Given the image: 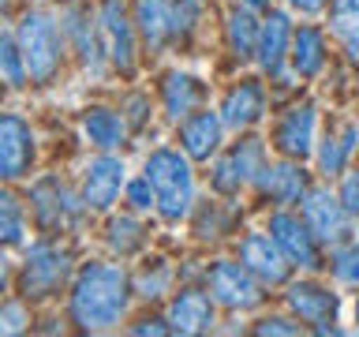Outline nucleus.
Returning a JSON list of instances; mask_svg holds the SVG:
<instances>
[{"instance_id":"f257e3e1","label":"nucleus","mask_w":359,"mask_h":337,"mask_svg":"<svg viewBox=\"0 0 359 337\" xmlns=\"http://www.w3.org/2000/svg\"><path fill=\"white\" fill-rule=\"evenodd\" d=\"M128 308V274L109 263H90L79 270L72 289V322L86 333L109 330Z\"/></svg>"},{"instance_id":"f03ea898","label":"nucleus","mask_w":359,"mask_h":337,"mask_svg":"<svg viewBox=\"0 0 359 337\" xmlns=\"http://www.w3.org/2000/svg\"><path fill=\"white\" fill-rule=\"evenodd\" d=\"M146 180H150V187L157 195V210H161L165 221L187 218L195 187H191V168H187L184 157H180L176 150L150 154V161H146Z\"/></svg>"},{"instance_id":"7ed1b4c3","label":"nucleus","mask_w":359,"mask_h":337,"mask_svg":"<svg viewBox=\"0 0 359 337\" xmlns=\"http://www.w3.org/2000/svg\"><path fill=\"white\" fill-rule=\"evenodd\" d=\"M19 56L22 67H27L30 83H49L60 67V34H56V22L41 11H30L19 22Z\"/></svg>"},{"instance_id":"20e7f679","label":"nucleus","mask_w":359,"mask_h":337,"mask_svg":"<svg viewBox=\"0 0 359 337\" xmlns=\"http://www.w3.org/2000/svg\"><path fill=\"white\" fill-rule=\"evenodd\" d=\"M67 274H72V255L53 244H34L27 255V266H22V292L30 300L53 296L67 281Z\"/></svg>"},{"instance_id":"39448f33","label":"nucleus","mask_w":359,"mask_h":337,"mask_svg":"<svg viewBox=\"0 0 359 337\" xmlns=\"http://www.w3.org/2000/svg\"><path fill=\"white\" fill-rule=\"evenodd\" d=\"M262 281H258L243 263H217L210 270V296L232 311H247L262 300Z\"/></svg>"},{"instance_id":"423d86ee","label":"nucleus","mask_w":359,"mask_h":337,"mask_svg":"<svg viewBox=\"0 0 359 337\" xmlns=\"http://www.w3.org/2000/svg\"><path fill=\"white\" fill-rule=\"evenodd\" d=\"M97 30H101V45H105V56L112 60V67L131 72V67H135V34H131L123 0H101Z\"/></svg>"},{"instance_id":"0eeeda50","label":"nucleus","mask_w":359,"mask_h":337,"mask_svg":"<svg viewBox=\"0 0 359 337\" xmlns=\"http://www.w3.org/2000/svg\"><path fill=\"white\" fill-rule=\"evenodd\" d=\"M258 173H262V143L243 139L213 165V187H217L221 195H236V191L243 184H251Z\"/></svg>"},{"instance_id":"6e6552de","label":"nucleus","mask_w":359,"mask_h":337,"mask_svg":"<svg viewBox=\"0 0 359 337\" xmlns=\"http://www.w3.org/2000/svg\"><path fill=\"white\" fill-rule=\"evenodd\" d=\"M303 221L318 244H341L348 236V210L330 191H307L303 195Z\"/></svg>"},{"instance_id":"1a4fd4ad","label":"nucleus","mask_w":359,"mask_h":337,"mask_svg":"<svg viewBox=\"0 0 359 337\" xmlns=\"http://www.w3.org/2000/svg\"><path fill=\"white\" fill-rule=\"evenodd\" d=\"M269 236H273L277 247L288 255V263H296L303 270L322 266L318 247H314V232L307 229V221L292 218V213H273V218H269Z\"/></svg>"},{"instance_id":"9d476101","label":"nucleus","mask_w":359,"mask_h":337,"mask_svg":"<svg viewBox=\"0 0 359 337\" xmlns=\"http://www.w3.org/2000/svg\"><path fill=\"white\" fill-rule=\"evenodd\" d=\"M240 263L251 270V274L262 281V285H280V281L288 277V255L277 247L273 236H247L240 244Z\"/></svg>"},{"instance_id":"9b49d317","label":"nucleus","mask_w":359,"mask_h":337,"mask_svg":"<svg viewBox=\"0 0 359 337\" xmlns=\"http://www.w3.org/2000/svg\"><path fill=\"white\" fill-rule=\"evenodd\" d=\"M34 161V139L27 120L19 117H0V176L15 180Z\"/></svg>"},{"instance_id":"f8f14e48","label":"nucleus","mask_w":359,"mask_h":337,"mask_svg":"<svg viewBox=\"0 0 359 337\" xmlns=\"http://www.w3.org/2000/svg\"><path fill=\"white\" fill-rule=\"evenodd\" d=\"M34 213H38V221L45 229L56 232V229H67V225L79 221V202L60 180H41L34 187Z\"/></svg>"},{"instance_id":"ddd939ff","label":"nucleus","mask_w":359,"mask_h":337,"mask_svg":"<svg viewBox=\"0 0 359 337\" xmlns=\"http://www.w3.org/2000/svg\"><path fill=\"white\" fill-rule=\"evenodd\" d=\"M288 45H292L288 15L269 11V19L262 22V30H258V45H255V56H258V64H262V72H266L269 79H280V75H285Z\"/></svg>"},{"instance_id":"4468645a","label":"nucleus","mask_w":359,"mask_h":337,"mask_svg":"<svg viewBox=\"0 0 359 337\" xmlns=\"http://www.w3.org/2000/svg\"><path fill=\"white\" fill-rule=\"evenodd\" d=\"M123 187V161L120 157H97L86 165L83 180V202L90 210H109Z\"/></svg>"},{"instance_id":"2eb2a0df","label":"nucleus","mask_w":359,"mask_h":337,"mask_svg":"<svg viewBox=\"0 0 359 337\" xmlns=\"http://www.w3.org/2000/svg\"><path fill=\"white\" fill-rule=\"evenodd\" d=\"M288 303H292V311H296L303 322H311L318 333L333 330L337 296H333V292H325L322 285H311V281H303V285H292V289H288Z\"/></svg>"},{"instance_id":"dca6fc26","label":"nucleus","mask_w":359,"mask_h":337,"mask_svg":"<svg viewBox=\"0 0 359 337\" xmlns=\"http://www.w3.org/2000/svg\"><path fill=\"white\" fill-rule=\"evenodd\" d=\"M210 322H213V303L206 292L187 289L168 308V330L172 333H206Z\"/></svg>"},{"instance_id":"f3484780","label":"nucleus","mask_w":359,"mask_h":337,"mask_svg":"<svg viewBox=\"0 0 359 337\" xmlns=\"http://www.w3.org/2000/svg\"><path fill=\"white\" fill-rule=\"evenodd\" d=\"M314 146V109L296 105L277 124V150L285 157H307Z\"/></svg>"},{"instance_id":"a211bd4d","label":"nucleus","mask_w":359,"mask_h":337,"mask_svg":"<svg viewBox=\"0 0 359 337\" xmlns=\"http://www.w3.org/2000/svg\"><path fill=\"white\" fill-rule=\"evenodd\" d=\"M262 109H266V94H262V86L258 83H240L236 90H229L224 94V105H221V124L224 128H232V131H240V128H251V124L262 117Z\"/></svg>"},{"instance_id":"6ab92c4d","label":"nucleus","mask_w":359,"mask_h":337,"mask_svg":"<svg viewBox=\"0 0 359 337\" xmlns=\"http://www.w3.org/2000/svg\"><path fill=\"white\" fill-rule=\"evenodd\" d=\"M180 139H184L187 157L210 161V154L217 150V143H221V117H213V112H195V117L184 120Z\"/></svg>"},{"instance_id":"aec40b11","label":"nucleus","mask_w":359,"mask_h":337,"mask_svg":"<svg viewBox=\"0 0 359 337\" xmlns=\"http://www.w3.org/2000/svg\"><path fill=\"white\" fill-rule=\"evenodd\" d=\"M258 184L262 191L273 202L280 206H288V202H299L307 195V176H303V168L296 165H273V168H262V176H258Z\"/></svg>"},{"instance_id":"412c9836","label":"nucleus","mask_w":359,"mask_h":337,"mask_svg":"<svg viewBox=\"0 0 359 337\" xmlns=\"http://www.w3.org/2000/svg\"><path fill=\"white\" fill-rule=\"evenodd\" d=\"M330 30H333V38L344 45L348 60L359 64V0H333Z\"/></svg>"},{"instance_id":"4be33fe9","label":"nucleus","mask_w":359,"mask_h":337,"mask_svg":"<svg viewBox=\"0 0 359 337\" xmlns=\"http://www.w3.org/2000/svg\"><path fill=\"white\" fill-rule=\"evenodd\" d=\"M292 67H296L299 75H318L322 64H325V41L322 34L314 27H299L292 34Z\"/></svg>"},{"instance_id":"5701e85b","label":"nucleus","mask_w":359,"mask_h":337,"mask_svg":"<svg viewBox=\"0 0 359 337\" xmlns=\"http://www.w3.org/2000/svg\"><path fill=\"white\" fill-rule=\"evenodd\" d=\"M135 22L142 30V41L150 49H161L168 41V0H135Z\"/></svg>"},{"instance_id":"b1692460","label":"nucleus","mask_w":359,"mask_h":337,"mask_svg":"<svg viewBox=\"0 0 359 337\" xmlns=\"http://www.w3.org/2000/svg\"><path fill=\"white\" fill-rule=\"evenodd\" d=\"M198 105V83L184 72L165 75V112L172 120H187Z\"/></svg>"},{"instance_id":"393cba45","label":"nucleus","mask_w":359,"mask_h":337,"mask_svg":"<svg viewBox=\"0 0 359 337\" xmlns=\"http://www.w3.org/2000/svg\"><path fill=\"white\" fill-rule=\"evenodd\" d=\"M83 128L90 135V143L101 146V150H112V146H120V139H123V120L112 109H101V105L86 109Z\"/></svg>"},{"instance_id":"a878e982","label":"nucleus","mask_w":359,"mask_h":337,"mask_svg":"<svg viewBox=\"0 0 359 337\" xmlns=\"http://www.w3.org/2000/svg\"><path fill=\"white\" fill-rule=\"evenodd\" d=\"M355 143H359V128L355 124H344L341 135H330V139L322 143V154H318V161H322V173H341L344 161H348V154L355 150Z\"/></svg>"},{"instance_id":"bb28decb","label":"nucleus","mask_w":359,"mask_h":337,"mask_svg":"<svg viewBox=\"0 0 359 337\" xmlns=\"http://www.w3.org/2000/svg\"><path fill=\"white\" fill-rule=\"evenodd\" d=\"M258 22L251 15V8H236L232 15H229V45H232V53L240 56H251L255 53V45H258Z\"/></svg>"},{"instance_id":"cd10ccee","label":"nucleus","mask_w":359,"mask_h":337,"mask_svg":"<svg viewBox=\"0 0 359 337\" xmlns=\"http://www.w3.org/2000/svg\"><path fill=\"white\" fill-rule=\"evenodd\" d=\"M0 244H22V206L11 191H0Z\"/></svg>"},{"instance_id":"c85d7f7f","label":"nucleus","mask_w":359,"mask_h":337,"mask_svg":"<svg viewBox=\"0 0 359 337\" xmlns=\"http://www.w3.org/2000/svg\"><path fill=\"white\" fill-rule=\"evenodd\" d=\"M22 79H27V67H22V56H19V41H11L0 30V83L19 86Z\"/></svg>"},{"instance_id":"c756f323","label":"nucleus","mask_w":359,"mask_h":337,"mask_svg":"<svg viewBox=\"0 0 359 337\" xmlns=\"http://www.w3.org/2000/svg\"><path fill=\"white\" fill-rule=\"evenodd\" d=\"M198 22V0H168V38H187Z\"/></svg>"},{"instance_id":"7c9ffc66","label":"nucleus","mask_w":359,"mask_h":337,"mask_svg":"<svg viewBox=\"0 0 359 337\" xmlns=\"http://www.w3.org/2000/svg\"><path fill=\"white\" fill-rule=\"evenodd\" d=\"M109 244H112V251L131 255L135 247L142 244V229H139V221H135V218H112V221H109Z\"/></svg>"},{"instance_id":"2f4dec72","label":"nucleus","mask_w":359,"mask_h":337,"mask_svg":"<svg viewBox=\"0 0 359 337\" xmlns=\"http://www.w3.org/2000/svg\"><path fill=\"white\" fill-rule=\"evenodd\" d=\"M333 274L341 281H348V285H359V244L341 247V251L333 255Z\"/></svg>"},{"instance_id":"473e14b6","label":"nucleus","mask_w":359,"mask_h":337,"mask_svg":"<svg viewBox=\"0 0 359 337\" xmlns=\"http://www.w3.org/2000/svg\"><path fill=\"white\" fill-rule=\"evenodd\" d=\"M72 19H75L72 34H75L79 49H83V64L97 72V67H101V56H97V38H94V30H86V22H79V15H72Z\"/></svg>"},{"instance_id":"72a5a7b5","label":"nucleus","mask_w":359,"mask_h":337,"mask_svg":"<svg viewBox=\"0 0 359 337\" xmlns=\"http://www.w3.org/2000/svg\"><path fill=\"white\" fill-rule=\"evenodd\" d=\"M22 330H27V311H22V303L0 308V333H22Z\"/></svg>"},{"instance_id":"f704fd0d","label":"nucleus","mask_w":359,"mask_h":337,"mask_svg":"<svg viewBox=\"0 0 359 337\" xmlns=\"http://www.w3.org/2000/svg\"><path fill=\"white\" fill-rule=\"evenodd\" d=\"M341 206L348 210V218H359V168L344 176V187H341Z\"/></svg>"},{"instance_id":"c9c22d12","label":"nucleus","mask_w":359,"mask_h":337,"mask_svg":"<svg viewBox=\"0 0 359 337\" xmlns=\"http://www.w3.org/2000/svg\"><path fill=\"white\" fill-rule=\"evenodd\" d=\"M128 202L135 210H150V206H157V195H154V187H150V180H135V184L128 187Z\"/></svg>"},{"instance_id":"e433bc0d","label":"nucleus","mask_w":359,"mask_h":337,"mask_svg":"<svg viewBox=\"0 0 359 337\" xmlns=\"http://www.w3.org/2000/svg\"><path fill=\"white\" fill-rule=\"evenodd\" d=\"M165 285H168V270H165V266H157V274H154V277H150V274L142 277V296H146V300L161 296Z\"/></svg>"},{"instance_id":"4c0bfd02","label":"nucleus","mask_w":359,"mask_h":337,"mask_svg":"<svg viewBox=\"0 0 359 337\" xmlns=\"http://www.w3.org/2000/svg\"><path fill=\"white\" fill-rule=\"evenodd\" d=\"M255 330H258V333H288V337H292V333H299V326H288L285 319H262Z\"/></svg>"},{"instance_id":"58836bf2","label":"nucleus","mask_w":359,"mask_h":337,"mask_svg":"<svg viewBox=\"0 0 359 337\" xmlns=\"http://www.w3.org/2000/svg\"><path fill=\"white\" fill-rule=\"evenodd\" d=\"M296 11H303V15H314V11H322L325 8V0H288Z\"/></svg>"},{"instance_id":"ea45409f","label":"nucleus","mask_w":359,"mask_h":337,"mask_svg":"<svg viewBox=\"0 0 359 337\" xmlns=\"http://www.w3.org/2000/svg\"><path fill=\"white\" fill-rule=\"evenodd\" d=\"M8 285V263H4V255H0V292H4Z\"/></svg>"},{"instance_id":"a19ab883","label":"nucleus","mask_w":359,"mask_h":337,"mask_svg":"<svg viewBox=\"0 0 359 337\" xmlns=\"http://www.w3.org/2000/svg\"><path fill=\"white\" fill-rule=\"evenodd\" d=\"M243 4H247V8L255 11V8H269V0H243Z\"/></svg>"},{"instance_id":"79ce46f5","label":"nucleus","mask_w":359,"mask_h":337,"mask_svg":"<svg viewBox=\"0 0 359 337\" xmlns=\"http://www.w3.org/2000/svg\"><path fill=\"white\" fill-rule=\"evenodd\" d=\"M355 322H359V300H355Z\"/></svg>"}]
</instances>
